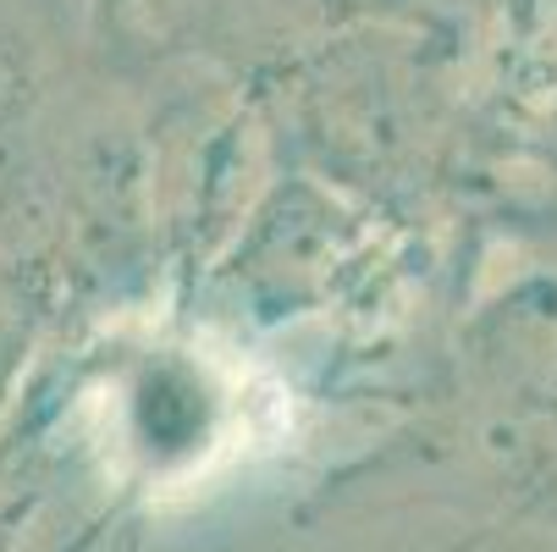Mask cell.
Returning a JSON list of instances; mask_svg holds the SVG:
<instances>
[{
	"label": "cell",
	"mask_w": 557,
	"mask_h": 552,
	"mask_svg": "<svg viewBox=\"0 0 557 552\" xmlns=\"http://www.w3.org/2000/svg\"><path fill=\"white\" fill-rule=\"evenodd\" d=\"M463 354L474 453L513 508L557 536V271L503 293Z\"/></svg>",
	"instance_id": "cell-1"
},
{
	"label": "cell",
	"mask_w": 557,
	"mask_h": 552,
	"mask_svg": "<svg viewBox=\"0 0 557 552\" xmlns=\"http://www.w3.org/2000/svg\"><path fill=\"white\" fill-rule=\"evenodd\" d=\"M226 381L194 348H144L116 381V437L149 481L188 476L226 431Z\"/></svg>",
	"instance_id": "cell-2"
},
{
	"label": "cell",
	"mask_w": 557,
	"mask_h": 552,
	"mask_svg": "<svg viewBox=\"0 0 557 552\" xmlns=\"http://www.w3.org/2000/svg\"><path fill=\"white\" fill-rule=\"evenodd\" d=\"M61 34L66 0H0V172L23 149Z\"/></svg>",
	"instance_id": "cell-3"
},
{
	"label": "cell",
	"mask_w": 557,
	"mask_h": 552,
	"mask_svg": "<svg viewBox=\"0 0 557 552\" xmlns=\"http://www.w3.org/2000/svg\"><path fill=\"white\" fill-rule=\"evenodd\" d=\"M100 12L144 50H210L244 34V0H100Z\"/></svg>",
	"instance_id": "cell-4"
}]
</instances>
